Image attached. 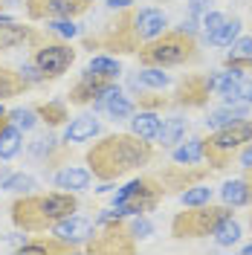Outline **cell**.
Wrapping results in <instances>:
<instances>
[{
  "instance_id": "1",
  "label": "cell",
  "mask_w": 252,
  "mask_h": 255,
  "mask_svg": "<svg viewBox=\"0 0 252 255\" xmlns=\"http://www.w3.org/2000/svg\"><path fill=\"white\" fill-rule=\"evenodd\" d=\"M84 159L96 180L113 183L136 168H145L154 159V145L136 133H111L90 145Z\"/></svg>"
},
{
  "instance_id": "2",
  "label": "cell",
  "mask_w": 252,
  "mask_h": 255,
  "mask_svg": "<svg viewBox=\"0 0 252 255\" xmlns=\"http://www.w3.org/2000/svg\"><path fill=\"white\" fill-rule=\"evenodd\" d=\"M79 212V197L76 191H47V194H17L9 206V218L17 226V232H26V235H38V232H47L52 229L58 221L70 218Z\"/></svg>"
},
{
  "instance_id": "3",
  "label": "cell",
  "mask_w": 252,
  "mask_h": 255,
  "mask_svg": "<svg viewBox=\"0 0 252 255\" xmlns=\"http://www.w3.org/2000/svg\"><path fill=\"white\" fill-rule=\"evenodd\" d=\"M142 67H183V64H194L200 58V47H197V38L194 32L183 29H162L159 35H154L151 41H145L136 52Z\"/></svg>"
},
{
  "instance_id": "4",
  "label": "cell",
  "mask_w": 252,
  "mask_h": 255,
  "mask_svg": "<svg viewBox=\"0 0 252 255\" xmlns=\"http://www.w3.org/2000/svg\"><path fill=\"white\" fill-rule=\"evenodd\" d=\"M84 49H105L113 55H136L145 44L136 32V6L116 9V17L105 23L99 35H84Z\"/></svg>"
},
{
  "instance_id": "5",
  "label": "cell",
  "mask_w": 252,
  "mask_h": 255,
  "mask_svg": "<svg viewBox=\"0 0 252 255\" xmlns=\"http://www.w3.org/2000/svg\"><path fill=\"white\" fill-rule=\"evenodd\" d=\"M252 142V119H238L232 125L215 128V133L203 136V159L212 171H223L238 159L241 148Z\"/></svg>"
},
{
  "instance_id": "6",
  "label": "cell",
  "mask_w": 252,
  "mask_h": 255,
  "mask_svg": "<svg viewBox=\"0 0 252 255\" xmlns=\"http://www.w3.org/2000/svg\"><path fill=\"white\" fill-rule=\"evenodd\" d=\"M226 218H235V206L221 203L215 206L212 200L200 203V206H186L183 212H177L171 221V238L177 241H197V238H209L218 223Z\"/></svg>"
},
{
  "instance_id": "7",
  "label": "cell",
  "mask_w": 252,
  "mask_h": 255,
  "mask_svg": "<svg viewBox=\"0 0 252 255\" xmlns=\"http://www.w3.org/2000/svg\"><path fill=\"white\" fill-rule=\"evenodd\" d=\"M165 197V189L157 177L145 174V177H136L130 180L127 186L113 194V209L122 212L125 218H133V215H148L159 206V200Z\"/></svg>"
},
{
  "instance_id": "8",
  "label": "cell",
  "mask_w": 252,
  "mask_h": 255,
  "mask_svg": "<svg viewBox=\"0 0 252 255\" xmlns=\"http://www.w3.org/2000/svg\"><path fill=\"white\" fill-rule=\"evenodd\" d=\"M90 255H130L136 253V238L130 232L127 218H113L93 226V235L84 241Z\"/></svg>"
},
{
  "instance_id": "9",
  "label": "cell",
  "mask_w": 252,
  "mask_h": 255,
  "mask_svg": "<svg viewBox=\"0 0 252 255\" xmlns=\"http://www.w3.org/2000/svg\"><path fill=\"white\" fill-rule=\"evenodd\" d=\"M76 61V49L67 41H55V38H47L44 44H38L35 52H32V64L38 67V73L44 76V81H55L61 79L64 73L73 67Z\"/></svg>"
},
{
  "instance_id": "10",
  "label": "cell",
  "mask_w": 252,
  "mask_h": 255,
  "mask_svg": "<svg viewBox=\"0 0 252 255\" xmlns=\"http://www.w3.org/2000/svg\"><path fill=\"white\" fill-rule=\"evenodd\" d=\"M212 168L209 165H200V162H177V165H168L157 174V180L162 183L165 194H180V191L191 189L197 183L209 180Z\"/></svg>"
},
{
  "instance_id": "11",
  "label": "cell",
  "mask_w": 252,
  "mask_h": 255,
  "mask_svg": "<svg viewBox=\"0 0 252 255\" xmlns=\"http://www.w3.org/2000/svg\"><path fill=\"white\" fill-rule=\"evenodd\" d=\"M212 93H215L212 90V76H206V73H189V76H183V79L177 81L171 102L177 108H206Z\"/></svg>"
},
{
  "instance_id": "12",
  "label": "cell",
  "mask_w": 252,
  "mask_h": 255,
  "mask_svg": "<svg viewBox=\"0 0 252 255\" xmlns=\"http://www.w3.org/2000/svg\"><path fill=\"white\" fill-rule=\"evenodd\" d=\"M29 157L44 168V171H52V168H61L67 165L70 159H73V148L67 139H58V136H52V133H44V136H38L35 142L29 145Z\"/></svg>"
},
{
  "instance_id": "13",
  "label": "cell",
  "mask_w": 252,
  "mask_h": 255,
  "mask_svg": "<svg viewBox=\"0 0 252 255\" xmlns=\"http://www.w3.org/2000/svg\"><path fill=\"white\" fill-rule=\"evenodd\" d=\"M93 6V0H26L29 20H52V17H79Z\"/></svg>"
},
{
  "instance_id": "14",
  "label": "cell",
  "mask_w": 252,
  "mask_h": 255,
  "mask_svg": "<svg viewBox=\"0 0 252 255\" xmlns=\"http://www.w3.org/2000/svg\"><path fill=\"white\" fill-rule=\"evenodd\" d=\"M113 87H116V79H105V76H99L93 70H84L81 79L70 87L67 96H70V105H93V99L105 96Z\"/></svg>"
},
{
  "instance_id": "15",
  "label": "cell",
  "mask_w": 252,
  "mask_h": 255,
  "mask_svg": "<svg viewBox=\"0 0 252 255\" xmlns=\"http://www.w3.org/2000/svg\"><path fill=\"white\" fill-rule=\"evenodd\" d=\"M52 232L61 241H67V244L81 247L84 241L93 235V221H90V218H79V215H70V218H64V221L55 223Z\"/></svg>"
},
{
  "instance_id": "16",
  "label": "cell",
  "mask_w": 252,
  "mask_h": 255,
  "mask_svg": "<svg viewBox=\"0 0 252 255\" xmlns=\"http://www.w3.org/2000/svg\"><path fill=\"white\" fill-rule=\"evenodd\" d=\"M93 108L102 113H108L111 119H127L130 113L136 111V105L127 99V96H122V90L119 87H113V90H108L105 96H99V99H93Z\"/></svg>"
},
{
  "instance_id": "17",
  "label": "cell",
  "mask_w": 252,
  "mask_h": 255,
  "mask_svg": "<svg viewBox=\"0 0 252 255\" xmlns=\"http://www.w3.org/2000/svg\"><path fill=\"white\" fill-rule=\"evenodd\" d=\"M79 247H73V244H67V241H61L58 235H35V238H26L20 247H17V253H47V255H70L76 253Z\"/></svg>"
},
{
  "instance_id": "18",
  "label": "cell",
  "mask_w": 252,
  "mask_h": 255,
  "mask_svg": "<svg viewBox=\"0 0 252 255\" xmlns=\"http://www.w3.org/2000/svg\"><path fill=\"white\" fill-rule=\"evenodd\" d=\"M29 38H32V26H23L12 17L0 15V52L23 47V44H29Z\"/></svg>"
},
{
  "instance_id": "19",
  "label": "cell",
  "mask_w": 252,
  "mask_h": 255,
  "mask_svg": "<svg viewBox=\"0 0 252 255\" xmlns=\"http://www.w3.org/2000/svg\"><path fill=\"white\" fill-rule=\"evenodd\" d=\"M90 168H79V165H61L55 177H52V183H55V189H64V191H81L90 186Z\"/></svg>"
},
{
  "instance_id": "20",
  "label": "cell",
  "mask_w": 252,
  "mask_h": 255,
  "mask_svg": "<svg viewBox=\"0 0 252 255\" xmlns=\"http://www.w3.org/2000/svg\"><path fill=\"white\" fill-rule=\"evenodd\" d=\"M127 122H130V133H136V136L148 139V142L157 139L159 125H162V119H159L154 111H133L127 116Z\"/></svg>"
},
{
  "instance_id": "21",
  "label": "cell",
  "mask_w": 252,
  "mask_h": 255,
  "mask_svg": "<svg viewBox=\"0 0 252 255\" xmlns=\"http://www.w3.org/2000/svg\"><path fill=\"white\" fill-rule=\"evenodd\" d=\"M26 90H29V81L20 76V70L0 64V102H3V99H15V96H23Z\"/></svg>"
},
{
  "instance_id": "22",
  "label": "cell",
  "mask_w": 252,
  "mask_h": 255,
  "mask_svg": "<svg viewBox=\"0 0 252 255\" xmlns=\"http://www.w3.org/2000/svg\"><path fill=\"white\" fill-rule=\"evenodd\" d=\"M250 116V105H241V102H226L223 108H215V111H209L206 116V125L209 128H223V125H232L238 119H247Z\"/></svg>"
},
{
  "instance_id": "23",
  "label": "cell",
  "mask_w": 252,
  "mask_h": 255,
  "mask_svg": "<svg viewBox=\"0 0 252 255\" xmlns=\"http://www.w3.org/2000/svg\"><path fill=\"white\" fill-rule=\"evenodd\" d=\"M99 130H102V125H99V119H93V116H76L70 125H67V130H64V139L67 142H87V139H93V136H99Z\"/></svg>"
},
{
  "instance_id": "24",
  "label": "cell",
  "mask_w": 252,
  "mask_h": 255,
  "mask_svg": "<svg viewBox=\"0 0 252 255\" xmlns=\"http://www.w3.org/2000/svg\"><path fill=\"white\" fill-rule=\"evenodd\" d=\"M223 67L226 70H252V38H235L232 44V52L223 58Z\"/></svg>"
},
{
  "instance_id": "25",
  "label": "cell",
  "mask_w": 252,
  "mask_h": 255,
  "mask_svg": "<svg viewBox=\"0 0 252 255\" xmlns=\"http://www.w3.org/2000/svg\"><path fill=\"white\" fill-rule=\"evenodd\" d=\"M35 113H38V122H44L47 128H61L70 119L64 102H41V105H35Z\"/></svg>"
},
{
  "instance_id": "26",
  "label": "cell",
  "mask_w": 252,
  "mask_h": 255,
  "mask_svg": "<svg viewBox=\"0 0 252 255\" xmlns=\"http://www.w3.org/2000/svg\"><path fill=\"white\" fill-rule=\"evenodd\" d=\"M186 130H189V122H186V119H165V122L159 125L157 142L162 145V148H174L177 142H183Z\"/></svg>"
},
{
  "instance_id": "27",
  "label": "cell",
  "mask_w": 252,
  "mask_h": 255,
  "mask_svg": "<svg viewBox=\"0 0 252 255\" xmlns=\"http://www.w3.org/2000/svg\"><path fill=\"white\" fill-rule=\"evenodd\" d=\"M130 84L133 87H148V90H162L168 84V73H162V67H142L130 79Z\"/></svg>"
},
{
  "instance_id": "28",
  "label": "cell",
  "mask_w": 252,
  "mask_h": 255,
  "mask_svg": "<svg viewBox=\"0 0 252 255\" xmlns=\"http://www.w3.org/2000/svg\"><path fill=\"white\" fill-rule=\"evenodd\" d=\"M221 197L223 203H229V206H250V189H247V183H244V177L241 180H226L221 189Z\"/></svg>"
},
{
  "instance_id": "29",
  "label": "cell",
  "mask_w": 252,
  "mask_h": 255,
  "mask_svg": "<svg viewBox=\"0 0 252 255\" xmlns=\"http://www.w3.org/2000/svg\"><path fill=\"white\" fill-rule=\"evenodd\" d=\"M20 148H23V130L9 122V128L0 133V159L17 157V154H20Z\"/></svg>"
},
{
  "instance_id": "30",
  "label": "cell",
  "mask_w": 252,
  "mask_h": 255,
  "mask_svg": "<svg viewBox=\"0 0 252 255\" xmlns=\"http://www.w3.org/2000/svg\"><path fill=\"white\" fill-rule=\"evenodd\" d=\"M238 35H241V17H226L221 23V29L215 35H209V44L212 47H232V41Z\"/></svg>"
},
{
  "instance_id": "31",
  "label": "cell",
  "mask_w": 252,
  "mask_h": 255,
  "mask_svg": "<svg viewBox=\"0 0 252 255\" xmlns=\"http://www.w3.org/2000/svg\"><path fill=\"white\" fill-rule=\"evenodd\" d=\"M200 159H203V136L174 145V162H200Z\"/></svg>"
},
{
  "instance_id": "32",
  "label": "cell",
  "mask_w": 252,
  "mask_h": 255,
  "mask_svg": "<svg viewBox=\"0 0 252 255\" xmlns=\"http://www.w3.org/2000/svg\"><path fill=\"white\" fill-rule=\"evenodd\" d=\"M212 238L218 241V247H232L241 241V223L235 218H226V221L218 223V229L212 232Z\"/></svg>"
},
{
  "instance_id": "33",
  "label": "cell",
  "mask_w": 252,
  "mask_h": 255,
  "mask_svg": "<svg viewBox=\"0 0 252 255\" xmlns=\"http://www.w3.org/2000/svg\"><path fill=\"white\" fill-rule=\"evenodd\" d=\"M0 189L15 191V194H26V191L35 189V177L23 174V171H17V174H6L3 180H0Z\"/></svg>"
},
{
  "instance_id": "34",
  "label": "cell",
  "mask_w": 252,
  "mask_h": 255,
  "mask_svg": "<svg viewBox=\"0 0 252 255\" xmlns=\"http://www.w3.org/2000/svg\"><path fill=\"white\" fill-rule=\"evenodd\" d=\"M133 105H136L139 111H154V113H162L165 108H171L174 102H171V99H168L165 93H162V96H157V93H139Z\"/></svg>"
},
{
  "instance_id": "35",
  "label": "cell",
  "mask_w": 252,
  "mask_h": 255,
  "mask_svg": "<svg viewBox=\"0 0 252 255\" xmlns=\"http://www.w3.org/2000/svg\"><path fill=\"white\" fill-rule=\"evenodd\" d=\"M87 70H93V73L105 76V79H119V73H122L119 61H116V58H108V55H96Z\"/></svg>"
},
{
  "instance_id": "36",
  "label": "cell",
  "mask_w": 252,
  "mask_h": 255,
  "mask_svg": "<svg viewBox=\"0 0 252 255\" xmlns=\"http://www.w3.org/2000/svg\"><path fill=\"white\" fill-rule=\"evenodd\" d=\"M180 200H183V206H200V203H209V200H212V189L203 186V183H197V186H191V189L180 191Z\"/></svg>"
},
{
  "instance_id": "37",
  "label": "cell",
  "mask_w": 252,
  "mask_h": 255,
  "mask_svg": "<svg viewBox=\"0 0 252 255\" xmlns=\"http://www.w3.org/2000/svg\"><path fill=\"white\" fill-rule=\"evenodd\" d=\"M9 122L20 130H32L38 125V113H35V108H17V111H9Z\"/></svg>"
},
{
  "instance_id": "38",
  "label": "cell",
  "mask_w": 252,
  "mask_h": 255,
  "mask_svg": "<svg viewBox=\"0 0 252 255\" xmlns=\"http://www.w3.org/2000/svg\"><path fill=\"white\" fill-rule=\"evenodd\" d=\"M47 23H49V32H55L58 38H67V41L76 38V35L81 32L79 26L73 23V17H52V20H47Z\"/></svg>"
},
{
  "instance_id": "39",
  "label": "cell",
  "mask_w": 252,
  "mask_h": 255,
  "mask_svg": "<svg viewBox=\"0 0 252 255\" xmlns=\"http://www.w3.org/2000/svg\"><path fill=\"white\" fill-rule=\"evenodd\" d=\"M127 223H130V232H133L136 241H145L154 235V223L148 221L145 215H133V221H127Z\"/></svg>"
},
{
  "instance_id": "40",
  "label": "cell",
  "mask_w": 252,
  "mask_h": 255,
  "mask_svg": "<svg viewBox=\"0 0 252 255\" xmlns=\"http://www.w3.org/2000/svg\"><path fill=\"white\" fill-rule=\"evenodd\" d=\"M223 20H226V15H221V12H206V15H203V32H206V38H209V35H215V32L221 29Z\"/></svg>"
},
{
  "instance_id": "41",
  "label": "cell",
  "mask_w": 252,
  "mask_h": 255,
  "mask_svg": "<svg viewBox=\"0 0 252 255\" xmlns=\"http://www.w3.org/2000/svg\"><path fill=\"white\" fill-rule=\"evenodd\" d=\"M20 76L29 81V87H32V84H41V81H44V76L38 73V67H35V64H23V67H20Z\"/></svg>"
},
{
  "instance_id": "42",
  "label": "cell",
  "mask_w": 252,
  "mask_h": 255,
  "mask_svg": "<svg viewBox=\"0 0 252 255\" xmlns=\"http://www.w3.org/2000/svg\"><path fill=\"white\" fill-rule=\"evenodd\" d=\"M238 102H241V105H252V81L241 79V87H238Z\"/></svg>"
},
{
  "instance_id": "43",
  "label": "cell",
  "mask_w": 252,
  "mask_h": 255,
  "mask_svg": "<svg viewBox=\"0 0 252 255\" xmlns=\"http://www.w3.org/2000/svg\"><path fill=\"white\" fill-rule=\"evenodd\" d=\"M238 159H241V165H244V168H247V165H252V142H247L244 148H241Z\"/></svg>"
},
{
  "instance_id": "44",
  "label": "cell",
  "mask_w": 252,
  "mask_h": 255,
  "mask_svg": "<svg viewBox=\"0 0 252 255\" xmlns=\"http://www.w3.org/2000/svg\"><path fill=\"white\" fill-rule=\"evenodd\" d=\"M206 3H209V0H189V15H191V17L200 15V12L206 9Z\"/></svg>"
},
{
  "instance_id": "45",
  "label": "cell",
  "mask_w": 252,
  "mask_h": 255,
  "mask_svg": "<svg viewBox=\"0 0 252 255\" xmlns=\"http://www.w3.org/2000/svg\"><path fill=\"white\" fill-rule=\"evenodd\" d=\"M105 6L116 12V9H125V6H133V0H105Z\"/></svg>"
},
{
  "instance_id": "46",
  "label": "cell",
  "mask_w": 252,
  "mask_h": 255,
  "mask_svg": "<svg viewBox=\"0 0 252 255\" xmlns=\"http://www.w3.org/2000/svg\"><path fill=\"white\" fill-rule=\"evenodd\" d=\"M244 183H247V189H250V206H252V165L244 168Z\"/></svg>"
},
{
  "instance_id": "47",
  "label": "cell",
  "mask_w": 252,
  "mask_h": 255,
  "mask_svg": "<svg viewBox=\"0 0 252 255\" xmlns=\"http://www.w3.org/2000/svg\"><path fill=\"white\" fill-rule=\"evenodd\" d=\"M6 128H9V111H6V108H0V133H3Z\"/></svg>"
},
{
  "instance_id": "48",
  "label": "cell",
  "mask_w": 252,
  "mask_h": 255,
  "mask_svg": "<svg viewBox=\"0 0 252 255\" xmlns=\"http://www.w3.org/2000/svg\"><path fill=\"white\" fill-rule=\"evenodd\" d=\"M244 253H247V255H252V244H247V247H244Z\"/></svg>"
},
{
  "instance_id": "49",
  "label": "cell",
  "mask_w": 252,
  "mask_h": 255,
  "mask_svg": "<svg viewBox=\"0 0 252 255\" xmlns=\"http://www.w3.org/2000/svg\"><path fill=\"white\" fill-rule=\"evenodd\" d=\"M9 174V171H6V168H0V180H3V177Z\"/></svg>"
},
{
  "instance_id": "50",
  "label": "cell",
  "mask_w": 252,
  "mask_h": 255,
  "mask_svg": "<svg viewBox=\"0 0 252 255\" xmlns=\"http://www.w3.org/2000/svg\"><path fill=\"white\" fill-rule=\"evenodd\" d=\"M0 15H3V0H0Z\"/></svg>"
},
{
  "instance_id": "51",
  "label": "cell",
  "mask_w": 252,
  "mask_h": 255,
  "mask_svg": "<svg viewBox=\"0 0 252 255\" xmlns=\"http://www.w3.org/2000/svg\"><path fill=\"white\" fill-rule=\"evenodd\" d=\"M250 226H252V218H250Z\"/></svg>"
}]
</instances>
